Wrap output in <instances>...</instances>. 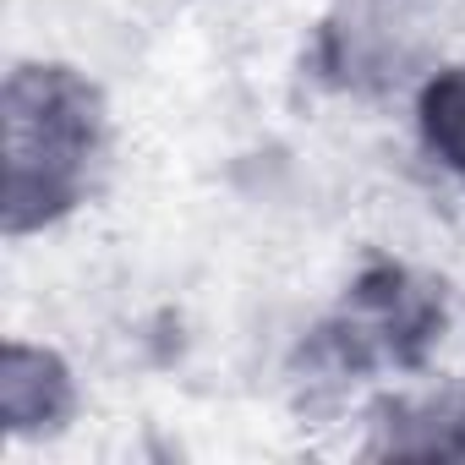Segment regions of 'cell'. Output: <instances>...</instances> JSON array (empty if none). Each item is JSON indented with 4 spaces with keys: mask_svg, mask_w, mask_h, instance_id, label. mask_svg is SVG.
I'll use <instances>...</instances> for the list:
<instances>
[{
    "mask_svg": "<svg viewBox=\"0 0 465 465\" xmlns=\"http://www.w3.org/2000/svg\"><path fill=\"white\" fill-rule=\"evenodd\" d=\"M421 55L416 0H334L318 39V66L329 83L372 94L400 83Z\"/></svg>",
    "mask_w": 465,
    "mask_h": 465,
    "instance_id": "obj_2",
    "label": "cell"
},
{
    "mask_svg": "<svg viewBox=\"0 0 465 465\" xmlns=\"http://www.w3.org/2000/svg\"><path fill=\"white\" fill-rule=\"evenodd\" d=\"M0 405H6V427L17 438L55 432L72 416V378H66L61 356L34 351V345H6V367H0Z\"/></svg>",
    "mask_w": 465,
    "mask_h": 465,
    "instance_id": "obj_3",
    "label": "cell"
},
{
    "mask_svg": "<svg viewBox=\"0 0 465 465\" xmlns=\"http://www.w3.org/2000/svg\"><path fill=\"white\" fill-rule=\"evenodd\" d=\"M416 126L427 153L465 181V66H443L427 77L416 99Z\"/></svg>",
    "mask_w": 465,
    "mask_h": 465,
    "instance_id": "obj_4",
    "label": "cell"
},
{
    "mask_svg": "<svg viewBox=\"0 0 465 465\" xmlns=\"http://www.w3.org/2000/svg\"><path fill=\"white\" fill-rule=\"evenodd\" d=\"M104 148L99 94L72 66H17L6 83V230L55 224L94 181Z\"/></svg>",
    "mask_w": 465,
    "mask_h": 465,
    "instance_id": "obj_1",
    "label": "cell"
}]
</instances>
